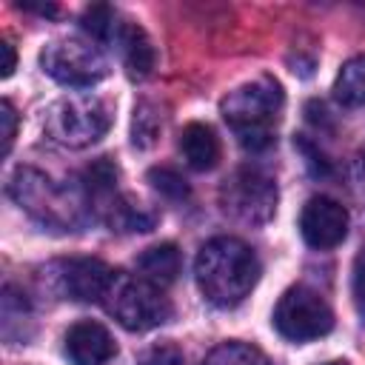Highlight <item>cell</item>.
<instances>
[{"label":"cell","instance_id":"16","mask_svg":"<svg viewBox=\"0 0 365 365\" xmlns=\"http://www.w3.org/2000/svg\"><path fill=\"white\" fill-rule=\"evenodd\" d=\"M334 97H336V103H342L348 108L365 106V54L351 57L339 68V74L334 80Z\"/></svg>","mask_w":365,"mask_h":365},{"label":"cell","instance_id":"7","mask_svg":"<svg viewBox=\"0 0 365 365\" xmlns=\"http://www.w3.org/2000/svg\"><path fill=\"white\" fill-rule=\"evenodd\" d=\"M220 205L245 225H262L277 211V185L257 168H237L220 188Z\"/></svg>","mask_w":365,"mask_h":365},{"label":"cell","instance_id":"4","mask_svg":"<svg viewBox=\"0 0 365 365\" xmlns=\"http://www.w3.org/2000/svg\"><path fill=\"white\" fill-rule=\"evenodd\" d=\"M106 311L125 328V331H151L171 319V299L163 294L160 285L143 279L140 274H123L117 271L111 279V288L106 294Z\"/></svg>","mask_w":365,"mask_h":365},{"label":"cell","instance_id":"13","mask_svg":"<svg viewBox=\"0 0 365 365\" xmlns=\"http://www.w3.org/2000/svg\"><path fill=\"white\" fill-rule=\"evenodd\" d=\"M180 151H182L185 163L194 171H208L220 160V140H217V134H214L211 125H205V123H188L180 131Z\"/></svg>","mask_w":365,"mask_h":365},{"label":"cell","instance_id":"17","mask_svg":"<svg viewBox=\"0 0 365 365\" xmlns=\"http://www.w3.org/2000/svg\"><path fill=\"white\" fill-rule=\"evenodd\" d=\"M117 177H120V171H117V165L108 160V157H100V160H94L86 171H83V194L91 200H100V205L103 202H108L114 194H117ZM97 205V208H100Z\"/></svg>","mask_w":365,"mask_h":365},{"label":"cell","instance_id":"10","mask_svg":"<svg viewBox=\"0 0 365 365\" xmlns=\"http://www.w3.org/2000/svg\"><path fill=\"white\" fill-rule=\"evenodd\" d=\"M299 234L311 248L328 251L348 234V211L331 197H311L299 214Z\"/></svg>","mask_w":365,"mask_h":365},{"label":"cell","instance_id":"5","mask_svg":"<svg viewBox=\"0 0 365 365\" xmlns=\"http://www.w3.org/2000/svg\"><path fill=\"white\" fill-rule=\"evenodd\" d=\"M111 103L97 94H71L51 106L46 131L51 140L68 148H86L111 128Z\"/></svg>","mask_w":365,"mask_h":365},{"label":"cell","instance_id":"12","mask_svg":"<svg viewBox=\"0 0 365 365\" xmlns=\"http://www.w3.org/2000/svg\"><path fill=\"white\" fill-rule=\"evenodd\" d=\"M114 43L120 46V54H123L128 77L143 80V77L151 74V68H154V46H151V37L145 34L143 26H137L131 20H123Z\"/></svg>","mask_w":365,"mask_h":365},{"label":"cell","instance_id":"20","mask_svg":"<svg viewBox=\"0 0 365 365\" xmlns=\"http://www.w3.org/2000/svg\"><path fill=\"white\" fill-rule=\"evenodd\" d=\"M26 319H31V308H29L26 294L14 285H6L3 288V336L11 339L14 325H23Z\"/></svg>","mask_w":365,"mask_h":365},{"label":"cell","instance_id":"6","mask_svg":"<svg viewBox=\"0 0 365 365\" xmlns=\"http://www.w3.org/2000/svg\"><path fill=\"white\" fill-rule=\"evenodd\" d=\"M40 66L48 77L71 88H91L108 74V60L94 46V40L83 37H57L46 43L40 51Z\"/></svg>","mask_w":365,"mask_h":365},{"label":"cell","instance_id":"15","mask_svg":"<svg viewBox=\"0 0 365 365\" xmlns=\"http://www.w3.org/2000/svg\"><path fill=\"white\" fill-rule=\"evenodd\" d=\"M100 214L111 225V231H151L154 225V214L145 211V205H140L131 197H120V194L103 202Z\"/></svg>","mask_w":365,"mask_h":365},{"label":"cell","instance_id":"8","mask_svg":"<svg viewBox=\"0 0 365 365\" xmlns=\"http://www.w3.org/2000/svg\"><path fill=\"white\" fill-rule=\"evenodd\" d=\"M271 319H274V328L291 342L319 339L334 328V311L317 291L305 285L288 288L279 297Z\"/></svg>","mask_w":365,"mask_h":365},{"label":"cell","instance_id":"21","mask_svg":"<svg viewBox=\"0 0 365 365\" xmlns=\"http://www.w3.org/2000/svg\"><path fill=\"white\" fill-rule=\"evenodd\" d=\"M148 182L154 191H160L165 200H185L191 191H188V182L180 171L168 168V165H157L148 171Z\"/></svg>","mask_w":365,"mask_h":365},{"label":"cell","instance_id":"25","mask_svg":"<svg viewBox=\"0 0 365 365\" xmlns=\"http://www.w3.org/2000/svg\"><path fill=\"white\" fill-rule=\"evenodd\" d=\"M0 51H3V66H0V74H3V77H11V71H14V66H17L14 46H11L9 40H3V43H0Z\"/></svg>","mask_w":365,"mask_h":365},{"label":"cell","instance_id":"26","mask_svg":"<svg viewBox=\"0 0 365 365\" xmlns=\"http://www.w3.org/2000/svg\"><path fill=\"white\" fill-rule=\"evenodd\" d=\"M325 365H348V362H339V359H336V362H325Z\"/></svg>","mask_w":365,"mask_h":365},{"label":"cell","instance_id":"9","mask_svg":"<svg viewBox=\"0 0 365 365\" xmlns=\"http://www.w3.org/2000/svg\"><path fill=\"white\" fill-rule=\"evenodd\" d=\"M51 274L63 297L74 302H103L117 271H111L97 257H68L54 262Z\"/></svg>","mask_w":365,"mask_h":365},{"label":"cell","instance_id":"3","mask_svg":"<svg viewBox=\"0 0 365 365\" xmlns=\"http://www.w3.org/2000/svg\"><path fill=\"white\" fill-rule=\"evenodd\" d=\"M9 194L20 202V208H26L43 225L66 231V228H74L83 222L86 197L66 185H57L43 171L17 168L9 180Z\"/></svg>","mask_w":365,"mask_h":365},{"label":"cell","instance_id":"11","mask_svg":"<svg viewBox=\"0 0 365 365\" xmlns=\"http://www.w3.org/2000/svg\"><path fill=\"white\" fill-rule=\"evenodd\" d=\"M66 354L71 365H108L117 356V342L106 325L80 319L66 334Z\"/></svg>","mask_w":365,"mask_h":365},{"label":"cell","instance_id":"18","mask_svg":"<svg viewBox=\"0 0 365 365\" xmlns=\"http://www.w3.org/2000/svg\"><path fill=\"white\" fill-rule=\"evenodd\" d=\"M80 26L83 31L94 40V43H111L117 40V31H120V23H117V11L106 3H94L83 11L80 17Z\"/></svg>","mask_w":365,"mask_h":365},{"label":"cell","instance_id":"23","mask_svg":"<svg viewBox=\"0 0 365 365\" xmlns=\"http://www.w3.org/2000/svg\"><path fill=\"white\" fill-rule=\"evenodd\" d=\"M351 288H354V305H356L359 317L365 319V248H362V251L356 254V259H354Z\"/></svg>","mask_w":365,"mask_h":365},{"label":"cell","instance_id":"22","mask_svg":"<svg viewBox=\"0 0 365 365\" xmlns=\"http://www.w3.org/2000/svg\"><path fill=\"white\" fill-rule=\"evenodd\" d=\"M182 362H185L182 351L171 342H160L140 356V365H182Z\"/></svg>","mask_w":365,"mask_h":365},{"label":"cell","instance_id":"2","mask_svg":"<svg viewBox=\"0 0 365 365\" xmlns=\"http://www.w3.org/2000/svg\"><path fill=\"white\" fill-rule=\"evenodd\" d=\"M282 106H285L282 86L271 77H259L228 91V97L220 103V111L242 148L265 151L274 143Z\"/></svg>","mask_w":365,"mask_h":365},{"label":"cell","instance_id":"14","mask_svg":"<svg viewBox=\"0 0 365 365\" xmlns=\"http://www.w3.org/2000/svg\"><path fill=\"white\" fill-rule=\"evenodd\" d=\"M180 268H182V257H180V248L174 242H160V245H151L145 248L140 257H137V271L143 279L165 288L171 285L177 277H180Z\"/></svg>","mask_w":365,"mask_h":365},{"label":"cell","instance_id":"24","mask_svg":"<svg viewBox=\"0 0 365 365\" xmlns=\"http://www.w3.org/2000/svg\"><path fill=\"white\" fill-rule=\"evenodd\" d=\"M0 125H3V157L11 151V143L17 137V111L9 100L0 103Z\"/></svg>","mask_w":365,"mask_h":365},{"label":"cell","instance_id":"1","mask_svg":"<svg viewBox=\"0 0 365 365\" xmlns=\"http://www.w3.org/2000/svg\"><path fill=\"white\" fill-rule=\"evenodd\" d=\"M194 279L200 294L217 308L240 305L259 279V259L237 237L208 240L194 259Z\"/></svg>","mask_w":365,"mask_h":365},{"label":"cell","instance_id":"19","mask_svg":"<svg viewBox=\"0 0 365 365\" xmlns=\"http://www.w3.org/2000/svg\"><path fill=\"white\" fill-rule=\"evenodd\" d=\"M202 365H271L268 356L248 342H220L208 351Z\"/></svg>","mask_w":365,"mask_h":365}]
</instances>
